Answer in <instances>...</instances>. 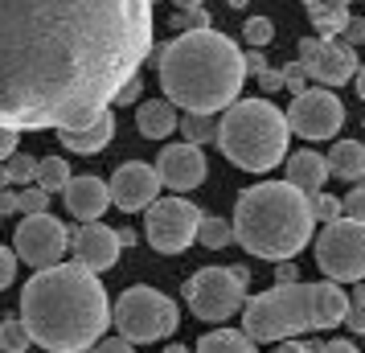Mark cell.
Wrapping results in <instances>:
<instances>
[{"instance_id": "obj_31", "label": "cell", "mask_w": 365, "mask_h": 353, "mask_svg": "<svg viewBox=\"0 0 365 353\" xmlns=\"http://www.w3.org/2000/svg\"><path fill=\"white\" fill-rule=\"evenodd\" d=\"M349 333H365V284L349 296V312H345Z\"/></svg>"}, {"instance_id": "obj_9", "label": "cell", "mask_w": 365, "mask_h": 353, "mask_svg": "<svg viewBox=\"0 0 365 353\" xmlns=\"http://www.w3.org/2000/svg\"><path fill=\"white\" fill-rule=\"evenodd\" d=\"M316 267L332 284L365 280V222H324V230L316 235Z\"/></svg>"}, {"instance_id": "obj_15", "label": "cell", "mask_w": 365, "mask_h": 353, "mask_svg": "<svg viewBox=\"0 0 365 353\" xmlns=\"http://www.w3.org/2000/svg\"><path fill=\"white\" fill-rule=\"evenodd\" d=\"M304 70H308V78H316L320 86L336 91V86H345L349 78H357L361 62H357V53H353L349 41H341V37H320L316 58L304 62Z\"/></svg>"}, {"instance_id": "obj_39", "label": "cell", "mask_w": 365, "mask_h": 353, "mask_svg": "<svg viewBox=\"0 0 365 353\" xmlns=\"http://www.w3.org/2000/svg\"><path fill=\"white\" fill-rule=\"evenodd\" d=\"M345 41H349V46H361V41H365V21H361V17H349Z\"/></svg>"}, {"instance_id": "obj_45", "label": "cell", "mask_w": 365, "mask_h": 353, "mask_svg": "<svg viewBox=\"0 0 365 353\" xmlns=\"http://www.w3.org/2000/svg\"><path fill=\"white\" fill-rule=\"evenodd\" d=\"M275 353H312V345H299V341H283Z\"/></svg>"}, {"instance_id": "obj_2", "label": "cell", "mask_w": 365, "mask_h": 353, "mask_svg": "<svg viewBox=\"0 0 365 353\" xmlns=\"http://www.w3.org/2000/svg\"><path fill=\"white\" fill-rule=\"evenodd\" d=\"M21 320L41 349L91 353L111 324V304L95 271L53 263L21 287Z\"/></svg>"}, {"instance_id": "obj_47", "label": "cell", "mask_w": 365, "mask_h": 353, "mask_svg": "<svg viewBox=\"0 0 365 353\" xmlns=\"http://www.w3.org/2000/svg\"><path fill=\"white\" fill-rule=\"evenodd\" d=\"M173 4H177V9H181V13H189V9H201V4H205V0H173Z\"/></svg>"}, {"instance_id": "obj_40", "label": "cell", "mask_w": 365, "mask_h": 353, "mask_svg": "<svg viewBox=\"0 0 365 353\" xmlns=\"http://www.w3.org/2000/svg\"><path fill=\"white\" fill-rule=\"evenodd\" d=\"M17 152V132H9V128H0V165L9 160Z\"/></svg>"}, {"instance_id": "obj_26", "label": "cell", "mask_w": 365, "mask_h": 353, "mask_svg": "<svg viewBox=\"0 0 365 353\" xmlns=\"http://www.w3.org/2000/svg\"><path fill=\"white\" fill-rule=\"evenodd\" d=\"M34 345V337L25 329V320H0V349L4 353H25Z\"/></svg>"}, {"instance_id": "obj_53", "label": "cell", "mask_w": 365, "mask_h": 353, "mask_svg": "<svg viewBox=\"0 0 365 353\" xmlns=\"http://www.w3.org/2000/svg\"><path fill=\"white\" fill-rule=\"evenodd\" d=\"M152 4H156V0H152Z\"/></svg>"}, {"instance_id": "obj_49", "label": "cell", "mask_w": 365, "mask_h": 353, "mask_svg": "<svg viewBox=\"0 0 365 353\" xmlns=\"http://www.w3.org/2000/svg\"><path fill=\"white\" fill-rule=\"evenodd\" d=\"M135 242V230H119V247H132Z\"/></svg>"}, {"instance_id": "obj_11", "label": "cell", "mask_w": 365, "mask_h": 353, "mask_svg": "<svg viewBox=\"0 0 365 353\" xmlns=\"http://www.w3.org/2000/svg\"><path fill=\"white\" fill-rule=\"evenodd\" d=\"M287 128L308 140H332V135L345 128V103L332 95L329 86H316L292 99L287 107Z\"/></svg>"}, {"instance_id": "obj_10", "label": "cell", "mask_w": 365, "mask_h": 353, "mask_svg": "<svg viewBox=\"0 0 365 353\" xmlns=\"http://www.w3.org/2000/svg\"><path fill=\"white\" fill-rule=\"evenodd\" d=\"M201 230V210L185 198H165V202L148 205V222H144V238L152 251L160 255H181L197 242Z\"/></svg>"}, {"instance_id": "obj_8", "label": "cell", "mask_w": 365, "mask_h": 353, "mask_svg": "<svg viewBox=\"0 0 365 353\" xmlns=\"http://www.w3.org/2000/svg\"><path fill=\"white\" fill-rule=\"evenodd\" d=\"M250 267H201L185 280V300L197 312V320H230L238 308H247Z\"/></svg>"}, {"instance_id": "obj_35", "label": "cell", "mask_w": 365, "mask_h": 353, "mask_svg": "<svg viewBox=\"0 0 365 353\" xmlns=\"http://www.w3.org/2000/svg\"><path fill=\"white\" fill-rule=\"evenodd\" d=\"M13 280H17V251L0 247V287H9Z\"/></svg>"}, {"instance_id": "obj_1", "label": "cell", "mask_w": 365, "mask_h": 353, "mask_svg": "<svg viewBox=\"0 0 365 353\" xmlns=\"http://www.w3.org/2000/svg\"><path fill=\"white\" fill-rule=\"evenodd\" d=\"M152 53V0H0V128H86Z\"/></svg>"}, {"instance_id": "obj_21", "label": "cell", "mask_w": 365, "mask_h": 353, "mask_svg": "<svg viewBox=\"0 0 365 353\" xmlns=\"http://www.w3.org/2000/svg\"><path fill=\"white\" fill-rule=\"evenodd\" d=\"M308 21L320 37H341L349 25V0H304Z\"/></svg>"}, {"instance_id": "obj_30", "label": "cell", "mask_w": 365, "mask_h": 353, "mask_svg": "<svg viewBox=\"0 0 365 353\" xmlns=\"http://www.w3.org/2000/svg\"><path fill=\"white\" fill-rule=\"evenodd\" d=\"M4 168H9L13 181H37V160L34 156H25V152H13V156L4 160Z\"/></svg>"}, {"instance_id": "obj_34", "label": "cell", "mask_w": 365, "mask_h": 353, "mask_svg": "<svg viewBox=\"0 0 365 353\" xmlns=\"http://www.w3.org/2000/svg\"><path fill=\"white\" fill-rule=\"evenodd\" d=\"M304 78H308V70L299 66V62H292V66H283V86L292 91V99H296V95H304V91H308V86H304Z\"/></svg>"}, {"instance_id": "obj_41", "label": "cell", "mask_w": 365, "mask_h": 353, "mask_svg": "<svg viewBox=\"0 0 365 353\" xmlns=\"http://www.w3.org/2000/svg\"><path fill=\"white\" fill-rule=\"evenodd\" d=\"M255 78H259V86H263V91H279V86H283V70L267 66L263 74H255Z\"/></svg>"}, {"instance_id": "obj_23", "label": "cell", "mask_w": 365, "mask_h": 353, "mask_svg": "<svg viewBox=\"0 0 365 353\" xmlns=\"http://www.w3.org/2000/svg\"><path fill=\"white\" fill-rule=\"evenodd\" d=\"M193 353H259V349H255V341H250L247 333H234V329H214V333L201 337Z\"/></svg>"}, {"instance_id": "obj_24", "label": "cell", "mask_w": 365, "mask_h": 353, "mask_svg": "<svg viewBox=\"0 0 365 353\" xmlns=\"http://www.w3.org/2000/svg\"><path fill=\"white\" fill-rule=\"evenodd\" d=\"M70 185V165L62 156H46V160H37V189H46V193H62Z\"/></svg>"}, {"instance_id": "obj_18", "label": "cell", "mask_w": 365, "mask_h": 353, "mask_svg": "<svg viewBox=\"0 0 365 353\" xmlns=\"http://www.w3.org/2000/svg\"><path fill=\"white\" fill-rule=\"evenodd\" d=\"M111 135H115V111L107 107L103 116H95L86 128H66V132L58 135L70 152H78V156H95L111 144Z\"/></svg>"}, {"instance_id": "obj_19", "label": "cell", "mask_w": 365, "mask_h": 353, "mask_svg": "<svg viewBox=\"0 0 365 353\" xmlns=\"http://www.w3.org/2000/svg\"><path fill=\"white\" fill-rule=\"evenodd\" d=\"M287 181L296 189H304L308 198L320 193V185L329 181V156H320V152H292L287 156Z\"/></svg>"}, {"instance_id": "obj_20", "label": "cell", "mask_w": 365, "mask_h": 353, "mask_svg": "<svg viewBox=\"0 0 365 353\" xmlns=\"http://www.w3.org/2000/svg\"><path fill=\"white\" fill-rule=\"evenodd\" d=\"M135 128H140L144 140H165L181 128V119H177V107L168 99H144L140 111H135Z\"/></svg>"}, {"instance_id": "obj_28", "label": "cell", "mask_w": 365, "mask_h": 353, "mask_svg": "<svg viewBox=\"0 0 365 353\" xmlns=\"http://www.w3.org/2000/svg\"><path fill=\"white\" fill-rule=\"evenodd\" d=\"M242 37H247L255 50H259V46H271V37H275V25H271L267 17H250L247 25H242Z\"/></svg>"}, {"instance_id": "obj_22", "label": "cell", "mask_w": 365, "mask_h": 353, "mask_svg": "<svg viewBox=\"0 0 365 353\" xmlns=\"http://www.w3.org/2000/svg\"><path fill=\"white\" fill-rule=\"evenodd\" d=\"M329 173L341 181H361L365 177V144L361 140H336L329 152Z\"/></svg>"}, {"instance_id": "obj_37", "label": "cell", "mask_w": 365, "mask_h": 353, "mask_svg": "<svg viewBox=\"0 0 365 353\" xmlns=\"http://www.w3.org/2000/svg\"><path fill=\"white\" fill-rule=\"evenodd\" d=\"M140 95H144V83H140V74H135V78H128V83L119 86L115 103H123V107H128V103H135V99H140Z\"/></svg>"}, {"instance_id": "obj_16", "label": "cell", "mask_w": 365, "mask_h": 353, "mask_svg": "<svg viewBox=\"0 0 365 353\" xmlns=\"http://www.w3.org/2000/svg\"><path fill=\"white\" fill-rule=\"evenodd\" d=\"M119 230H111L107 222H83L78 230H74V255H78V263L86 271H111L119 259Z\"/></svg>"}, {"instance_id": "obj_4", "label": "cell", "mask_w": 365, "mask_h": 353, "mask_svg": "<svg viewBox=\"0 0 365 353\" xmlns=\"http://www.w3.org/2000/svg\"><path fill=\"white\" fill-rule=\"evenodd\" d=\"M312 198L292 181H259L234 202V238L259 259L287 263L312 242Z\"/></svg>"}, {"instance_id": "obj_13", "label": "cell", "mask_w": 365, "mask_h": 353, "mask_svg": "<svg viewBox=\"0 0 365 353\" xmlns=\"http://www.w3.org/2000/svg\"><path fill=\"white\" fill-rule=\"evenodd\" d=\"M111 205H119L123 214H135V210H148L160 193V173L156 165H144V160H128L111 173Z\"/></svg>"}, {"instance_id": "obj_29", "label": "cell", "mask_w": 365, "mask_h": 353, "mask_svg": "<svg viewBox=\"0 0 365 353\" xmlns=\"http://www.w3.org/2000/svg\"><path fill=\"white\" fill-rule=\"evenodd\" d=\"M312 218L316 222L345 218V214H341V198H332V193H312Z\"/></svg>"}, {"instance_id": "obj_12", "label": "cell", "mask_w": 365, "mask_h": 353, "mask_svg": "<svg viewBox=\"0 0 365 353\" xmlns=\"http://www.w3.org/2000/svg\"><path fill=\"white\" fill-rule=\"evenodd\" d=\"M66 226L53 218V214H29V218H21L17 226V259H25L29 267H53V263H62V255H66Z\"/></svg>"}, {"instance_id": "obj_42", "label": "cell", "mask_w": 365, "mask_h": 353, "mask_svg": "<svg viewBox=\"0 0 365 353\" xmlns=\"http://www.w3.org/2000/svg\"><path fill=\"white\" fill-rule=\"evenodd\" d=\"M4 214H21L17 193H9V189H0V218H4Z\"/></svg>"}, {"instance_id": "obj_46", "label": "cell", "mask_w": 365, "mask_h": 353, "mask_svg": "<svg viewBox=\"0 0 365 353\" xmlns=\"http://www.w3.org/2000/svg\"><path fill=\"white\" fill-rule=\"evenodd\" d=\"M279 284H296V267H292V259L279 267Z\"/></svg>"}, {"instance_id": "obj_32", "label": "cell", "mask_w": 365, "mask_h": 353, "mask_svg": "<svg viewBox=\"0 0 365 353\" xmlns=\"http://www.w3.org/2000/svg\"><path fill=\"white\" fill-rule=\"evenodd\" d=\"M341 214H345L349 222H365V185H353L341 198Z\"/></svg>"}, {"instance_id": "obj_5", "label": "cell", "mask_w": 365, "mask_h": 353, "mask_svg": "<svg viewBox=\"0 0 365 353\" xmlns=\"http://www.w3.org/2000/svg\"><path fill=\"white\" fill-rule=\"evenodd\" d=\"M349 296L341 287L324 284H275L250 296L242 308V333L250 341H287L308 329H332L345 324Z\"/></svg>"}, {"instance_id": "obj_14", "label": "cell", "mask_w": 365, "mask_h": 353, "mask_svg": "<svg viewBox=\"0 0 365 353\" xmlns=\"http://www.w3.org/2000/svg\"><path fill=\"white\" fill-rule=\"evenodd\" d=\"M156 173H160V185L177 189V193H189V189H197L201 181H205L210 165H205V156H201L197 144L185 140V144H165V148H160Z\"/></svg>"}, {"instance_id": "obj_38", "label": "cell", "mask_w": 365, "mask_h": 353, "mask_svg": "<svg viewBox=\"0 0 365 353\" xmlns=\"http://www.w3.org/2000/svg\"><path fill=\"white\" fill-rule=\"evenodd\" d=\"M91 353H132V341H123V337H103Z\"/></svg>"}, {"instance_id": "obj_51", "label": "cell", "mask_w": 365, "mask_h": 353, "mask_svg": "<svg viewBox=\"0 0 365 353\" xmlns=\"http://www.w3.org/2000/svg\"><path fill=\"white\" fill-rule=\"evenodd\" d=\"M165 353H193V349H185V345H168Z\"/></svg>"}, {"instance_id": "obj_36", "label": "cell", "mask_w": 365, "mask_h": 353, "mask_svg": "<svg viewBox=\"0 0 365 353\" xmlns=\"http://www.w3.org/2000/svg\"><path fill=\"white\" fill-rule=\"evenodd\" d=\"M177 25H185V29H210V13H205V4H201V9L181 13V17H177Z\"/></svg>"}, {"instance_id": "obj_25", "label": "cell", "mask_w": 365, "mask_h": 353, "mask_svg": "<svg viewBox=\"0 0 365 353\" xmlns=\"http://www.w3.org/2000/svg\"><path fill=\"white\" fill-rule=\"evenodd\" d=\"M201 247H210V251H222V247H230L234 242V222L226 218H201Z\"/></svg>"}, {"instance_id": "obj_43", "label": "cell", "mask_w": 365, "mask_h": 353, "mask_svg": "<svg viewBox=\"0 0 365 353\" xmlns=\"http://www.w3.org/2000/svg\"><path fill=\"white\" fill-rule=\"evenodd\" d=\"M320 353H357L353 341H329V345H320Z\"/></svg>"}, {"instance_id": "obj_17", "label": "cell", "mask_w": 365, "mask_h": 353, "mask_svg": "<svg viewBox=\"0 0 365 353\" xmlns=\"http://www.w3.org/2000/svg\"><path fill=\"white\" fill-rule=\"evenodd\" d=\"M62 198H66V210L78 222H99L107 214V205H111V189L103 185L99 177H70Z\"/></svg>"}, {"instance_id": "obj_7", "label": "cell", "mask_w": 365, "mask_h": 353, "mask_svg": "<svg viewBox=\"0 0 365 353\" xmlns=\"http://www.w3.org/2000/svg\"><path fill=\"white\" fill-rule=\"evenodd\" d=\"M111 320H115V329L123 341H132V345H148V341H160L177 329V304L168 300L165 292H156L148 284H135L128 287L123 296L115 300L111 308Z\"/></svg>"}, {"instance_id": "obj_27", "label": "cell", "mask_w": 365, "mask_h": 353, "mask_svg": "<svg viewBox=\"0 0 365 353\" xmlns=\"http://www.w3.org/2000/svg\"><path fill=\"white\" fill-rule=\"evenodd\" d=\"M181 132H185L189 144H205V140H217V123H214V116H189V111H185Z\"/></svg>"}, {"instance_id": "obj_50", "label": "cell", "mask_w": 365, "mask_h": 353, "mask_svg": "<svg viewBox=\"0 0 365 353\" xmlns=\"http://www.w3.org/2000/svg\"><path fill=\"white\" fill-rule=\"evenodd\" d=\"M9 181H13V177H9V168H4V165H0V189H4V185H9Z\"/></svg>"}, {"instance_id": "obj_52", "label": "cell", "mask_w": 365, "mask_h": 353, "mask_svg": "<svg viewBox=\"0 0 365 353\" xmlns=\"http://www.w3.org/2000/svg\"><path fill=\"white\" fill-rule=\"evenodd\" d=\"M226 4H230V9H242V4H247V0H226Z\"/></svg>"}, {"instance_id": "obj_48", "label": "cell", "mask_w": 365, "mask_h": 353, "mask_svg": "<svg viewBox=\"0 0 365 353\" xmlns=\"http://www.w3.org/2000/svg\"><path fill=\"white\" fill-rule=\"evenodd\" d=\"M353 83H357V95H361V103H365V66L357 70V78H353Z\"/></svg>"}, {"instance_id": "obj_44", "label": "cell", "mask_w": 365, "mask_h": 353, "mask_svg": "<svg viewBox=\"0 0 365 353\" xmlns=\"http://www.w3.org/2000/svg\"><path fill=\"white\" fill-rule=\"evenodd\" d=\"M247 70H255V74H263V70H267V58H263L259 50H250V53H247Z\"/></svg>"}, {"instance_id": "obj_6", "label": "cell", "mask_w": 365, "mask_h": 353, "mask_svg": "<svg viewBox=\"0 0 365 353\" xmlns=\"http://www.w3.org/2000/svg\"><path fill=\"white\" fill-rule=\"evenodd\" d=\"M287 116L271 99H238L217 119V148L247 173H271L287 160Z\"/></svg>"}, {"instance_id": "obj_3", "label": "cell", "mask_w": 365, "mask_h": 353, "mask_svg": "<svg viewBox=\"0 0 365 353\" xmlns=\"http://www.w3.org/2000/svg\"><path fill=\"white\" fill-rule=\"evenodd\" d=\"M156 78L173 107H185L189 116H214L242 95L247 53L214 25L185 29L156 53Z\"/></svg>"}, {"instance_id": "obj_33", "label": "cell", "mask_w": 365, "mask_h": 353, "mask_svg": "<svg viewBox=\"0 0 365 353\" xmlns=\"http://www.w3.org/2000/svg\"><path fill=\"white\" fill-rule=\"evenodd\" d=\"M17 205H21V214L29 218V214H46V205H50V193L46 189H25V193H17Z\"/></svg>"}]
</instances>
